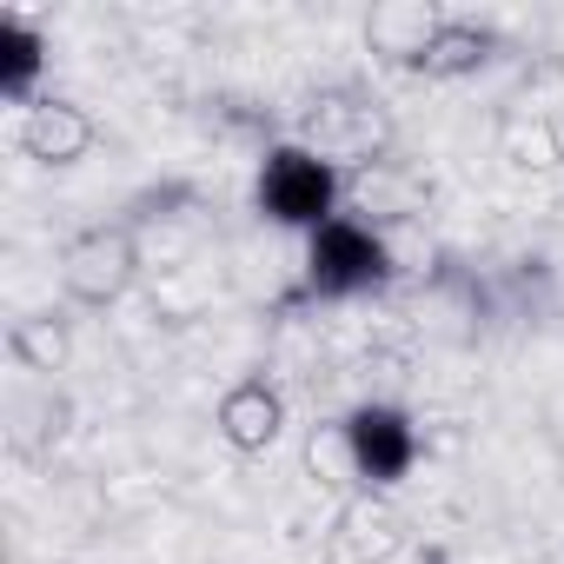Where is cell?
Listing matches in <instances>:
<instances>
[{"label": "cell", "instance_id": "6da1fadb", "mask_svg": "<svg viewBox=\"0 0 564 564\" xmlns=\"http://www.w3.org/2000/svg\"><path fill=\"white\" fill-rule=\"evenodd\" d=\"M259 213L313 239L326 219H339V166L319 147H272L259 166Z\"/></svg>", "mask_w": 564, "mask_h": 564}, {"label": "cell", "instance_id": "7a4b0ae2", "mask_svg": "<svg viewBox=\"0 0 564 564\" xmlns=\"http://www.w3.org/2000/svg\"><path fill=\"white\" fill-rule=\"evenodd\" d=\"M386 272H392L386 239H379L366 219H352V213L326 219V226L306 239V293H319V300H352V293H372Z\"/></svg>", "mask_w": 564, "mask_h": 564}, {"label": "cell", "instance_id": "3957f363", "mask_svg": "<svg viewBox=\"0 0 564 564\" xmlns=\"http://www.w3.org/2000/svg\"><path fill=\"white\" fill-rule=\"evenodd\" d=\"M346 458L366 485H399L419 458V425L399 405H359L346 419Z\"/></svg>", "mask_w": 564, "mask_h": 564}, {"label": "cell", "instance_id": "277c9868", "mask_svg": "<svg viewBox=\"0 0 564 564\" xmlns=\"http://www.w3.org/2000/svg\"><path fill=\"white\" fill-rule=\"evenodd\" d=\"M34 74H41V34L8 14V21H0V87L21 100L34 87Z\"/></svg>", "mask_w": 564, "mask_h": 564}, {"label": "cell", "instance_id": "5b68a950", "mask_svg": "<svg viewBox=\"0 0 564 564\" xmlns=\"http://www.w3.org/2000/svg\"><path fill=\"white\" fill-rule=\"evenodd\" d=\"M28 147H34V153H47V160H67V153H80V147H87V120H80L74 107H41V113H34V127H28Z\"/></svg>", "mask_w": 564, "mask_h": 564}, {"label": "cell", "instance_id": "8992f818", "mask_svg": "<svg viewBox=\"0 0 564 564\" xmlns=\"http://www.w3.org/2000/svg\"><path fill=\"white\" fill-rule=\"evenodd\" d=\"M226 432H232L239 445H265V438L279 432V399L259 392V386H246V392L226 405Z\"/></svg>", "mask_w": 564, "mask_h": 564}]
</instances>
